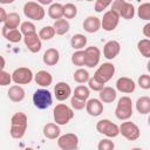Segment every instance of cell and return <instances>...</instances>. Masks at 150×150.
<instances>
[{
  "label": "cell",
  "instance_id": "cell-44",
  "mask_svg": "<svg viewBox=\"0 0 150 150\" xmlns=\"http://www.w3.org/2000/svg\"><path fill=\"white\" fill-rule=\"evenodd\" d=\"M111 2L110 1H103V0H96L95 1V5H94V8H95V12L97 13H101L103 9H105L108 6H110Z\"/></svg>",
  "mask_w": 150,
  "mask_h": 150
},
{
  "label": "cell",
  "instance_id": "cell-1",
  "mask_svg": "<svg viewBox=\"0 0 150 150\" xmlns=\"http://www.w3.org/2000/svg\"><path fill=\"white\" fill-rule=\"evenodd\" d=\"M28 118L23 112H15L11 118V136L15 139H20L25 136L27 130Z\"/></svg>",
  "mask_w": 150,
  "mask_h": 150
},
{
  "label": "cell",
  "instance_id": "cell-21",
  "mask_svg": "<svg viewBox=\"0 0 150 150\" xmlns=\"http://www.w3.org/2000/svg\"><path fill=\"white\" fill-rule=\"evenodd\" d=\"M34 80H35L36 84H39L41 87H48L53 82V76L47 70H39L34 75Z\"/></svg>",
  "mask_w": 150,
  "mask_h": 150
},
{
  "label": "cell",
  "instance_id": "cell-4",
  "mask_svg": "<svg viewBox=\"0 0 150 150\" xmlns=\"http://www.w3.org/2000/svg\"><path fill=\"white\" fill-rule=\"evenodd\" d=\"M23 14L26 18L35 21H40L45 18V8L35 1H27L23 6Z\"/></svg>",
  "mask_w": 150,
  "mask_h": 150
},
{
  "label": "cell",
  "instance_id": "cell-27",
  "mask_svg": "<svg viewBox=\"0 0 150 150\" xmlns=\"http://www.w3.org/2000/svg\"><path fill=\"white\" fill-rule=\"evenodd\" d=\"M136 109L142 115L149 114L150 112V97L149 96H141L136 101Z\"/></svg>",
  "mask_w": 150,
  "mask_h": 150
},
{
  "label": "cell",
  "instance_id": "cell-42",
  "mask_svg": "<svg viewBox=\"0 0 150 150\" xmlns=\"http://www.w3.org/2000/svg\"><path fill=\"white\" fill-rule=\"evenodd\" d=\"M88 88L89 89H91V90H94V91H101L103 88H104V84H102V83H100L98 81H96L94 77H90L89 80H88Z\"/></svg>",
  "mask_w": 150,
  "mask_h": 150
},
{
  "label": "cell",
  "instance_id": "cell-7",
  "mask_svg": "<svg viewBox=\"0 0 150 150\" xmlns=\"http://www.w3.org/2000/svg\"><path fill=\"white\" fill-rule=\"evenodd\" d=\"M96 130L100 134L105 135L107 137L114 138L117 137L120 135V130H118V125L114 122H111L110 120H100L96 123Z\"/></svg>",
  "mask_w": 150,
  "mask_h": 150
},
{
  "label": "cell",
  "instance_id": "cell-3",
  "mask_svg": "<svg viewBox=\"0 0 150 150\" xmlns=\"http://www.w3.org/2000/svg\"><path fill=\"white\" fill-rule=\"evenodd\" d=\"M53 116H54V121L56 122L55 124L57 125H66L70 120H73L74 117V111L70 107L60 103L57 104L54 110H53Z\"/></svg>",
  "mask_w": 150,
  "mask_h": 150
},
{
  "label": "cell",
  "instance_id": "cell-24",
  "mask_svg": "<svg viewBox=\"0 0 150 150\" xmlns=\"http://www.w3.org/2000/svg\"><path fill=\"white\" fill-rule=\"evenodd\" d=\"M100 101L103 103H111L116 100V90L111 87H104L101 91H100Z\"/></svg>",
  "mask_w": 150,
  "mask_h": 150
},
{
  "label": "cell",
  "instance_id": "cell-50",
  "mask_svg": "<svg viewBox=\"0 0 150 150\" xmlns=\"http://www.w3.org/2000/svg\"><path fill=\"white\" fill-rule=\"evenodd\" d=\"M25 150H33V149H32V148H26Z\"/></svg>",
  "mask_w": 150,
  "mask_h": 150
},
{
  "label": "cell",
  "instance_id": "cell-8",
  "mask_svg": "<svg viewBox=\"0 0 150 150\" xmlns=\"http://www.w3.org/2000/svg\"><path fill=\"white\" fill-rule=\"evenodd\" d=\"M118 130H120V134L128 141H136L141 135V131L137 124L130 121L122 122V124L118 127Z\"/></svg>",
  "mask_w": 150,
  "mask_h": 150
},
{
  "label": "cell",
  "instance_id": "cell-13",
  "mask_svg": "<svg viewBox=\"0 0 150 150\" xmlns=\"http://www.w3.org/2000/svg\"><path fill=\"white\" fill-rule=\"evenodd\" d=\"M22 39H23V42H25V45H26V47L28 48L29 52L38 53V52L41 50L42 43H41V40H40V38H39L36 32L27 34V35H23Z\"/></svg>",
  "mask_w": 150,
  "mask_h": 150
},
{
  "label": "cell",
  "instance_id": "cell-6",
  "mask_svg": "<svg viewBox=\"0 0 150 150\" xmlns=\"http://www.w3.org/2000/svg\"><path fill=\"white\" fill-rule=\"evenodd\" d=\"M114 74H115V66L112 63H110V62H104L96 69V71H95L93 77L96 81H98L100 83L105 84L108 81L111 80Z\"/></svg>",
  "mask_w": 150,
  "mask_h": 150
},
{
  "label": "cell",
  "instance_id": "cell-10",
  "mask_svg": "<svg viewBox=\"0 0 150 150\" xmlns=\"http://www.w3.org/2000/svg\"><path fill=\"white\" fill-rule=\"evenodd\" d=\"M57 145L61 150H77L79 137L73 132L64 134L57 138Z\"/></svg>",
  "mask_w": 150,
  "mask_h": 150
},
{
  "label": "cell",
  "instance_id": "cell-22",
  "mask_svg": "<svg viewBox=\"0 0 150 150\" xmlns=\"http://www.w3.org/2000/svg\"><path fill=\"white\" fill-rule=\"evenodd\" d=\"M1 33H2L4 38L12 43H18L22 40V34L19 29H8L6 27H2Z\"/></svg>",
  "mask_w": 150,
  "mask_h": 150
},
{
  "label": "cell",
  "instance_id": "cell-33",
  "mask_svg": "<svg viewBox=\"0 0 150 150\" xmlns=\"http://www.w3.org/2000/svg\"><path fill=\"white\" fill-rule=\"evenodd\" d=\"M138 52L144 57H150V40L149 39H142L137 43Z\"/></svg>",
  "mask_w": 150,
  "mask_h": 150
},
{
  "label": "cell",
  "instance_id": "cell-30",
  "mask_svg": "<svg viewBox=\"0 0 150 150\" xmlns=\"http://www.w3.org/2000/svg\"><path fill=\"white\" fill-rule=\"evenodd\" d=\"M87 45V38L83 34H75L70 39V46L76 50H82Z\"/></svg>",
  "mask_w": 150,
  "mask_h": 150
},
{
  "label": "cell",
  "instance_id": "cell-29",
  "mask_svg": "<svg viewBox=\"0 0 150 150\" xmlns=\"http://www.w3.org/2000/svg\"><path fill=\"white\" fill-rule=\"evenodd\" d=\"M53 28L55 30V34L57 35H64L66 33L69 32L70 29V25H69V21L66 20V19H60V20H56L53 25Z\"/></svg>",
  "mask_w": 150,
  "mask_h": 150
},
{
  "label": "cell",
  "instance_id": "cell-47",
  "mask_svg": "<svg viewBox=\"0 0 150 150\" xmlns=\"http://www.w3.org/2000/svg\"><path fill=\"white\" fill-rule=\"evenodd\" d=\"M5 66H6V61H5L4 56H2V55H0V70H4Z\"/></svg>",
  "mask_w": 150,
  "mask_h": 150
},
{
  "label": "cell",
  "instance_id": "cell-28",
  "mask_svg": "<svg viewBox=\"0 0 150 150\" xmlns=\"http://www.w3.org/2000/svg\"><path fill=\"white\" fill-rule=\"evenodd\" d=\"M135 15V7L131 2H128V1H124L123 5H122V8L118 13V16L120 18H123L125 20H130L132 19Z\"/></svg>",
  "mask_w": 150,
  "mask_h": 150
},
{
  "label": "cell",
  "instance_id": "cell-35",
  "mask_svg": "<svg viewBox=\"0 0 150 150\" xmlns=\"http://www.w3.org/2000/svg\"><path fill=\"white\" fill-rule=\"evenodd\" d=\"M137 15L142 20H145V21L150 20V2H144L139 5L137 9Z\"/></svg>",
  "mask_w": 150,
  "mask_h": 150
},
{
  "label": "cell",
  "instance_id": "cell-2",
  "mask_svg": "<svg viewBox=\"0 0 150 150\" xmlns=\"http://www.w3.org/2000/svg\"><path fill=\"white\" fill-rule=\"evenodd\" d=\"M115 116L121 121H128L132 116V102L129 96H122L115 109Z\"/></svg>",
  "mask_w": 150,
  "mask_h": 150
},
{
  "label": "cell",
  "instance_id": "cell-39",
  "mask_svg": "<svg viewBox=\"0 0 150 150\" xmlns=\"http://www.w3.org/2000/svg\"><path fill=\"white\" fill-rule=\"evenodd\" d=\"M114 148H115L114 142L108 138L100 141L97 144V150H114Z\"/></svg>",
  "mask_w": 150,
  "mask_h": 150
},
{
  "label": "cell",
  "instance_id": "cell-37",
  "mask_svg": "<svg viewBox=\"0 0 150 150\" xmlns=\"http://www.w3.org/2000/svg\"><path fill=\"white\" fill-rule=\"evenodd\" d=\"M71 62H73V64L77 66V67L84 66V52L83 50H76L71 55Z\"/></svg>",
  "mask_w": 150,
  "mask_h": 150
},
{
  "label": "cell",
  "instance_id": "cell-45",
  "mask_svg": "<svg viewBox=\"0 0 150 150\" xmlns=\"http://www.w3.org/2000/svg\"><path fill=\"white\" fill-rule=\"evenodd\" d=\"M143 34H144V36L146 39L150 38V23L149 22L146 25H144V27H143Z\"/></svg>",
  "mask_w": 150,
  "mask_h": 150
},
{
  "label": "cell",
  "instance_id": "cell-16",
  "mask_svg": "<svg viewBox=\"0 0 150 150\" xmlns=\"http://www.w3.org/2000/svg\"><path fill=\"white\" fill-rule=\"evenodd\" d=\"M86 110L93 117L100 116L103 112V103L97 98H90L86 102Z\"/></svg>",
  "mask_w": 150,
  "mask_h": 150
},
{
  "label": "cell",
  "instance_id": "cell-34",
  "mask_svg": "<svg viewBox=\"0 0 150 150\" xmlns=\"http://www.w3.org/2000/svg\"><path fill=\"white\" fill-rule=\"evenodd\" d=\"M77 15V7L71 4V2H68L66 5H63V18L67 20V19H73Z\"/></svg>",
  "mask_w": 150,
  "mask_h": 150
},
{
  "label": "cell",
  "instance_id": "cell-40",
  "mask_svg": "<svg viewBox=\"0 0 150 150\" xmlns=\"http://www.w3.org/2000/svg\"><path fill=\"white\" fill-rule=\"evenodd\" d=\"M138 86L142 88V89H150V76L148 74H143L138 77Z\"/></svg>",
  "mask_w": 150,
  "mask_h": 150
},
{
  "label": "cell",
  "instance_id": "cell-31",
  "mask_svg": "<svg viewBox=\"0 0 150 150\" xmlns=\"http://www.w3.org/2000/svg\"><path fill=\"white\" fill-rule=\"evenodd\" d=\"M89 95H90V89L86 86H77L74 89V94H73L74 97H76L81 101H86V102H87Z\"/></svg>",
  "mask_w": 150,
  "mask_h": 150
},
{
  "label": "cell",
  "instance_id": "cell-11",
  "mask_svg": "<svg viewBox=\"0 0 150 150\" xmlns=\"http://www.w3.org/2000/svg\"><path fill=\"white\" fill-rule=\"evenodd\" d=\"M84 66L88 68H94L98 64L101 59V50L96 46L87 47L84 50Z\"/></svg>",
  "mask_w": 150,
  "mask_h": 150
},
{
  "label": "cell",
  "instance_id": "cell-9",
  "mask_svg": "<svg viewBox=\"0 0 150 150\" xmlns=\"http://www.w3.org/2000/svg\"><path fill=\"white\" fill-rule=\"evenodd\" d=\"M34 77L33 71L27 67H19L12 73V81L16 84H28Z\"/></svg>",
  "mask_w": 150,
  "mask_h": 150
},
{
  "label": "cell",
  "instance_id": "cell-43",
  "mask_svg": "<svg viewBox=\"0 0 150 150\" xmlns=\"http://www.w3.org/2000/svg\"><path fill=\"white\" fill-rule=\"evenodd\" d=\"M70 105L75 110H82L83 108H86V101H81V100H79V98L73 96L70 98Z\"/></svg>",
  "mask_w": 150,
  "mask_h": 150
},
{
  "label": "cell",
  "instance_id": "cell-18",
  "mask_svg": "<svg viewBox=\"0 0 150 150\" xmlns=\"http://www.w3.org/2000/svg\"><path fill=\"white\" fill-rule=\"evenodd\" d=\"M7 95H8V98L12 101V102H15V103H19L21 102L23 98H25V90L21 86H18V84H14L12 87H9L8 91H7Z\"/></svg>",
  "mask_w": 150,
  "mask_h": 150
},
{
  "label": "cell",
  "instance_id": "cell-19",
  "mask_svg": "<svg viewBox=\"0 0 150 150\" xmlns=\"http://www.w3.org/2000/svg\"><path fill=\"white\" fill-rule=\"evenodd\" d=\"M101 28V20L97 16H88L83 21V29L88 33H96Z\"/></svg>",
  "mask_w": 150,
  "mask_h": 150
},
{
  "label": "cell",
  "instance_id": "cell-46",
  "mask_svg": "<svg viewBox=\"0 0 150 150\" xmlns=\"http://www.w3.org/2000/svg\"><path fill=\"white\" fill-rule=\"evenodd\" d=\"M6 16H7V13H6L5 8L0 7V23H1V22H5V20H6Z\"/></svg>",
  "mask_w": 150,
  "mask_h": 150
},
{
  "label": "cell",
  "instance_id": "cell-48",
  "mask_svg": "<svg viewBox=\"0 0 150 150\" xmlns=\"http://www.w3.org/2000/svg\"><path fill=\"white\" fill-rule=\"evenodd\" d=\"M39 5H52V0H39L38 1Z\"/></svg>",
  "mask_w": 150,
  "mask_h": 150
},
{
  "label": "cell",
  "instance_id": "cell-12",
  "mask_svg": "<svg viewBox=\"0 0 150 150\" xmlns=\"http://www.w3.org/2000/svg\"><path fill=\"white\" fill-rule=\"evenodd\" d=\"M118 22H120L118 14L115 13L114 11L109 9L103 14V18L101 20V27L107 32H111L117 27Z\"/></svg>",
  "mask_w": 150,
  "mask_h": 150
},
{
  "label": "cell",
  "instance_id": "cell-20",
  "mask_svg": "<svg viewBox=\"0 0 150 150\" xmlns=\"http://www.w3.org/2000/svg\"><path fill=\"white\" fill-rule=\"evenodd\" d=\"M43 63L47 66H55L60 60V53L56 48H48L43 56H42Z\"/></svg>",
  "mask_w": 150,
  "mask_h": 150
},
{
  "label": "cell",
  "instance_id": "cell-38",
  "mask_svg": "<svg viewBox=\"0 0 150 150\" xmlns=\"http://www.w3.org/2000/svg\"><path fill=\"white\" fill-rule=\"evenodd\" d=\"M20 32H21V34L27 35V34H30V33H35L36 32V27H35V25L33 22L25 21L20 26Z\"/></svg>",
  "mask_w": 150,
  "mask_h": 150
},
{
  "label": "cell",
  "instance_id": "cell-15",
  "mask_svg": "<svg viewBox=\"0 0 150 150\" xmlns=\"http://www.w3.org/2000/svg\"><path fill=\"white\" fill-rule=\"evenodd\" d=\"M54 95L57 101H66L71 95V88L66 82H57L54 87Z\"/></svg>",
  "mask_w": 150,
  "mask_h": 150
},
{
  "label": "cell",
  "instance_id": "cell-14",
  "mask_svg": "<svg viewBox=\"0 0 150 150\" xmlns=\"http://www.w3.org/2000/svg\"><path fill=\"white\" fill-rule=\"evenodd\" d=\"M120 50H121L120 42H117L115 40H110L103 47V56L107 60H112L120 54Z\"/></svg>",
  "mask_w": 150,
  "mask_h": 150
},
{
  "label": "cell",
  "instance_id": "cell-23",
  "mask_svg": "<svg viewBox=\"0 0 150 150\" xmlns=\"http://www.w3.org/2000/svg\"><path fill=\"white\" fill-rule=\"evenodd\" d=\"M42 131H43V136L48 139H56L60 137V134H61L60 127L55 123H47L43 127Z\"/></svg>",
  "mask_w": 150,
  "mask_h": 150
},
{
  "label": "cell",
  "instance_id": "cell-17",
  "mask_svg": "<svg viewBox=\"0 0 150 150\" xmlns=\"http://www.w3.org/2000/svg\"><path fill=\"white\" fill-rule=\"evenodd\" d=\"M136 88V84L135 82L129 79V77H120L117 81H116V89L123 94H130L135 90Z\"/></svg>",
  "mask_w": 150,
  "mask_h": 150
},
{
  "label": "cell",
  "instance_id": "cell-36",
  "mask_svg": "<svg viewBox=\"0 0 150 150\" xmlns=\"http://www.w3.org/2000/svg\"><path fill=\"white\" fill-rule=\"evenodd\" d=\"M39 38H40V40H50V39H53L54 38V35H55V30H54V28H53V26H45V27H42L40 30H39Z\"/></svg>",
  "mask_w": 150,
  "mask_h": 150
},
{
  "label": "cell",
  "instance_id": "cell-32",
  "mask_svg": "<svg viewBox=\"0 0 150 150\" xmlns=\"http://www.w3.org/2000/svg\"><path fill=\"white\" fill-rule=\"evenodd\" d=\"M73 79L77 83H86V82H88V80L90 79V76H89V73L86 69L79 68V69L75 70V73L73 75Z\"/></svg>",
  "mask_w": 150,
  "mask_h": 150
},
{
  "label": "cell",
  "instance_id": "cell-25",
  "mask_svg": "<svg viewBox=\"0 0 150 150\" xmlns=\"http://www.w3.org/2000/svg\"><path fill=\"white\" fill-rule=\"evenodd\" d=\"M48 15L55 21L62 19L63 18V5L59 2H52V5L48 7Z\"/></svg>",
  "mask_w": 150,
  "mask_h": 150
},
{
  "label": "cell",
  "instance_id": "cell-49",
  "mask_svg": "<svg viewBox=\"0 0 150 150\" xmlns=\"http://www.w3.org/2000/svg\"><path fill=\"white\" fill-rule=\"evenodd\" d=\"M131 150H143V149H141V148H132Z\"/></svg>",
  "mask_w": 150,
  "mask_h": 150
},
{
  "label": "cell",
  "instance_id": "cell-5",
  "mask_svg": "<svg viewBox=\"0 0 150 150\" xmlns=\"http://www.w3.org/2000/svg\"><path fill=\"white\" fill-rule=\"evenodd\" d=\"M33 103L38 109H47L52 105L53 103V98H52V94L49 90L47 89H38L35 90V93L33 94Z\"/></svg>",
  "mask_w": 150,
  "mask_h": 150
},
{
  "label": "cell",
  "instance_id": "cell-26",
  "mask_svg": "<svg viewBox=\"0 0 150 150\" xmlns=\"http://www.w3.org/2000/svg\"><path fill=\"white\" fill-rule=\"evenodd\" d=\"M4 27L8 28V29H18L19 25L21 23V20H20V15L15 12H12L9 14H7L6 16V20L4 22Z\"/></svg>",
  "mask_w": 150,
  "mask_h": 150
},
{
  "label": "cell",
  "instance_id": "cell-41",
  "mask_svg": "<svg viewBox=\"0 0 150 150\" xmlns=\"http://www.w3.org/2000/svg\"><path fill=\"white\" fill-rule=\"evenodd\" d=\"M11 82H12V74L5 70H0V86L5 87V86L11 84Z\"/></svg>",
  "mask_w": 150,
  "mask_h": 150
}]
</instances>
